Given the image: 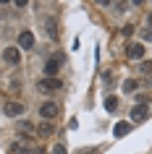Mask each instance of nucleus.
Masks as SVG:
<instances>
[{
	"mask_svg": "<svg viewBox=\"0 0 152 154\" xmlns=\"http://www.w3.org/2000/svg\"><path fill=\"white\" fill-rule=\"evenodd\" d=\"M37 89L40 91H60L63 89V81H60V79H47V76H45V79L37 81Z\"/></svg>",
	"mask_w": 152,
	"mask_h": 154,
	"instance_id": "1",
	"label": "nucleus"
},
{
	"mask_svg": "<svg viewBox=\"0 0 152 154\" xmlns=\"http://www.w3.org/2000/svg\"><path fill=\"white\" fill-rule=\"evenodd\" d=\"M60 63H63V55H53L45 63V73H47V79H55V73H58V68H60Z\"/></svg>",
	"mask_w": 152,
	"mask_h": 154,
	"instance_id": "2",
	"label": "nucleus"
},
{
	"mask_svg": "<svg viewBox=\"0 0 152 154\" xmlns=\"http://www.w3.org/2000/svg\"><path fill=\"white\" fill-rule=\"evenodd\" d=\"M40 115H42V120H53V118H58V105H55V102H42Z\"/></svg>",
	"mask_w": 152,
	"mask_h": 154,
	"instance_id": "3",
	"label": "nucleus"
},
{
	"mask_svg": "<svg viewBox=\"0 0 152 154\" xmlns=\"http://www.w3.org/2000/svg\"><path fill=\"white\" fill-rule=\"evenodd\" d=\"M3 112L8 115V118H18V115H24V105L21 102H5L3 105Z\"/></svg>",
	"mask_w": 152,
	"mask_h": 154,
	"instance_id": "4",
	"label": "nucleus"
},
{
	"mask_svg": "<svg viewBox=\"0 0 152 154\" xmlns=\"http://www.w3.org/2000/svg\"><path fill=\"white\" fill-rule=\"evenodd\" d=\"M126 57H128V60H142V57H144V45H139V42L128 45V47H126Z\"/></svg>",
	"mask_w": 152,
	"mask_h": 154,
	"instance_id": "5",
	"label": "nucleus"
},
{
	"mask_svg": "<svg viewBox=\"0 0 152 154\" xmlns=\"http://www.w3.org/2000/svg\"><path fill=\"white\" fill-rule=\"evenodd\" d=\"M3 57H5V63H11V65L21 63V52H18V47H5V50H3Z\"/></svg>",
	"mask_w": 152,
	"mask_h": 154,
	"instance_id": "6",
	"label": "nucleus"
},
{
	"mask_svg": "<svg viewBox=\"0 0 152 154\" xmlns=\"http://www.w3.org/2000/svg\"><path fill=\"white\" fill-rule=\"evenodd\" d=\"M18 47L32 50V47H34V34H32V32H21V34H18Z\"/></svg>",
	"mask_w": 152,
	"mask_h": 154,
	"instance_id": "7",
	"label": "nucleus"
},
{
	"mask_svg": "<svg viewBox=\"0 0 152 154\" xmlns=\"http://www.w3.org/2000/svg\"><path fill=\"white\" fill-rule=\"evenodd\" d=\"M147 112H150L147 105H136L134 110H131V120H134V123H142L144 118H147Z\"/></svg>",
	"mask_w": 152,
	"mask_h": 154,
	"instance_id": "8",
	"label": "nucleus"
},
{
	"mask_svg": "<svg viewBox=\"0 0 152 154\" xmlns=\"http://www.w3.org/2000/svg\"><path fill=\"white\" fill-rule=\"evenodd\" d=\"M128 131H131V123L121 120V123H115V128H113V133H115V136H126Z\"/></svg>",
	"mask_w": 152,
	"mask_h": 154,
	"instance_id": "9",
	"label": "nucleus"
},
{
	"mask_svg": "<svg viewBox=\"0 0 152 154\" xmlns=\"http://www.w3.org/2000/svg\"><path fill=\"white\" fill-rule=\"evenodd\" d=\"M45 29H47L45 34H50V39H58V32H55V18H47V21H45Z\"/></svg>",
	"mask_w": 152,
	"mask_h": 154,
	"instance_id": "10",
	"label": "nucleus"
},
{
	"mask_svg": "<svg viewBox=\"0 0 152 154\" xmlns=\"http://www.w3.org/2000/svg\"><path fill=\"white\" fill-rule=\"evenodd\" d=\"M37 133H40V136H53V125H50L47 120L40 123V125H37Z\"/></svg>",
	"mask_w": 152,
	"mask_h": 154,
	"instance_id": "11",
	"label": "nucleus"
},
{
	"mask_svg": "<svg viewBox=\"0 0 152 154\" xmlns=\"http://www.w3.org/2000/svg\"><path fill=\"white\" fill-rule=\"evenodd\" d=\"M115 107H118V97H108L105 99V110H108V112H113Z\"/></svg>",
	"mask_w": 152,
	"mask_h": 154,
	"instance_id": "12",
	"label": "nucleus"
},
{
	"mask_svg": "<svg viewBox=\"0 0 152 154\" xmlns=\"http://www.w3.org/2000/svg\"><path fill=\"white\" fill-rule=\"evenodd\" d=\"M139 71H142L144 76H152V60H144V63L139 65Z\"/></svg>",
	"mask_w": 152,
	"mask_h": 154,
	"instance_id": "13",
	"label": "nucleus"
},
{
	"mask_svg": "<svg viewBox=\"0 0 152 154\" xmlns=\"http://www.w3.org/2000/svg\"><path fill=\"white\" fill-rule=\"evenodd\" d=\"M136 86H139V84H136V81H131V79H128V81H123V91H126V94H131V91H134Z\"/></svg>",
	"mask_w": 152,
	"mask_h": 154,
	"instance_id": "14",
	"label": "nucleus"
},
{
	"mask_svg": "<svg viewBox=\"0 0 152 154\" xmlns=\"http://www.w3.org/2000/svg\"><path fill=\"white\" fill-rule=\"evenodd\" d=\"M53 154H68V152H66L63 144H55V146H53Z\"/></svg>",
	"mask_w": 152,
	"mask_h": 154,
	"instance_id": "15",
	"label": "nucleus"
},
{
	"mask_svg": "<svg viewBox=\"0 0 152 154\" xmlns=\"http://www.w3.org/2000/svg\"><path fill=\"white\" fill-rule=\"evenodd\" d=\"M18 131H26V133H29V131H32V125H29V123H24V120H21V123H18Z\"/></svg>",
	"mask_w": 152,
	"mask_h": 154,
	"instance_id": "16",
	"label": "nucleus"
},
{
	"mask_svg": "<svg viewBox=\"0 0 152 154\" xmlns=\"http://www.w3.org/2000/svg\"><path fill=\"white\" fill-rule=\"evenodd\" d=\"M136 32V29H134V26H131V24H128V26H123V34H126V37H131V34H134Z\"/></svg>",
	"mask_w": 152,
	"mask_h": 154,
	"instance_id": "17",
	"label": "nucleus"
},
{
	"mask_svg": "<svg viewBox=\"0 0 152 154\" xmlns=\"http://www.w3.org/2000/svg\"><path fill=\"white\" fill-rule=\"evenodd\" d=\"M142 37H144V39H147V42H150V39H152V32H144Z\"/></svg>",
	"mask_w": 152,
	"mask_h": 154,
	"instance_id": "18",
	"label": "nucleus"
},
{
	"mask_svg": "<svg viewBox=\"0 0 152 154\" xmlns=\"http://www.w3.org/2000/svg\"><path fill=\"white\" fill-rule=\"evenodd\" d=\"M34 154H42V152H34Z\"/></svg>",
	"mask_w": 152,
	"mask_h": 154,
	"instance_id": "19",
	"label": "nucleus"
}]
</instances>
